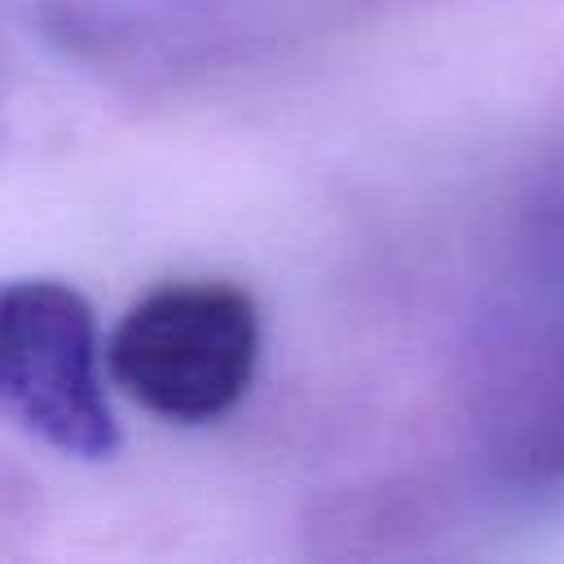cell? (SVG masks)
Masks as SVG:
<instances>
[{
  "instance_id": "1",
  "label": "cell",
  "mask_w": 564,
  "mask_h": 564,
  "mask_svg": "<svg viewBox=\"0 0 564 564\" xmlns=\"http://www.w3.org/2000/svg\"><path fill=\"white\" fill-rule=\"evenodd\" d=\"M260 361V313L247 286L181 278L145 291L106 344L110 379L167 423L229 414Z\"/></svg>"
},
{
  "instance_id": "2",
  "label": "cell",
  "mask_w": 564,
  "mask_h": 564,
  "mask_svg": "<svg viewBox=\"0 0 564 564\" xmlns=\"http://www.w3.org/2000/svg\"><path fill=\"white\" fill-rule=\"evenodd\" d=\"M101 357L93 304L70 282H0V419L66 458H110L119 427Z\"/></svg>"
}]
</instances>
